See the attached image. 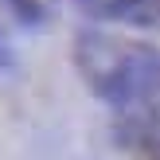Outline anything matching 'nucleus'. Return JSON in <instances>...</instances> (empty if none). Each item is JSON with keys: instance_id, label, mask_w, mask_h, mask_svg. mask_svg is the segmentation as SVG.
<instances>
[{"instance_id": "obj_6", "label": "nucleus", "mask_w": 160, "mask_h": 160, "mask_svg": "<svg viewBox=\"0 0 160 160\" xmlns=\"http://www.w3.org/2000/svg\"><path fill=\"white\" fill-rule=\"evenodd\" d=\"M137 160H160V152H141Z\"/></svg>"}, {"instance_id": "obj_1", "label": "nucleus", "mask_w": 160, "mask_h": 160, "mask_svg": "<svg viewBox=\"0 0 160 160\" xmlns=\"http://www.w3.org/2000/svg\"><path fill=\"white\" fill-rule=\"evenodd\" d=\"M74 67L86 78V86L113 109L129 106L152 86H160L156 47L125 39V35H109L98 28H86L74 35Z\"/></svg>"}, {"instance_id": "obj_5", "label": "nucleus", "mask_w": 160, "mask_h": 160, "mask_svg": "<svg viewBox=\"0 0 160 160\" xmlns=\"http://www.w3.org/2000/svg\"><path fill=\"white\" fill-rule=\"evenodd\" d=\"M8 70H16V47H12V35L4 31V23H0V74H8Z\"/></svg>"}, {"instance_id": "obj_3", "label": "nucleus", "mask_w": 160, "mask_h": 160, "mask_svg": "<svg viewBox=\"0 0 160 160\" xmlns=\"http://www.w3.org/2000/svg\"><path fill=\"white\" fill-rule=\"evenodd\" d=\"M94 20H117L133 28H160V0H74Z\"/></svg>"}, {"instance_id": "obj_2", "label": "nucleus", "mask_w": 160, "mask_h": 160, "mask_svg": "<svg viewBox=\"0 0 160 160\" xmlns=\"http://www.w3.org/2000/svg\"><path fill=\"white\" fill-rule=\"evenodd\" d=\"M113 137H117V145H125L137 156L141 152H160V86H152L137 102L117 109Z\"/></svg>"}, {"instance_id": "obj_4", "label": "nucleus", "mask_w": 160, "mask_h": 160, "mask_svg": "<svg viewBox=\"0 0 160 160\" xmlns=\"http://www.w3.org/2000/svg\"><path fill=\"white\" fill-rule=\"evenodd\" d=\"M0 4L12 12V20H20L23 28H43L47 20V4L43 0H0Z\"/></svg>"}]
</instances>
